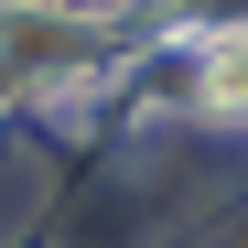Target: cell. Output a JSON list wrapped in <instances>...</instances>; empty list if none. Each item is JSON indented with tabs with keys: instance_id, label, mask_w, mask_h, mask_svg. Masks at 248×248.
<instances>
[{
	"instance_id": "1",
	"label": "cell",
	"mask_w": 248,
	"mask_h": 248,
	"mask_svg": "<svg viewBox=\"0 0 248 248\" xmlns=\"http://www.w3.org/2000/svg\"><path fill=\"white\" fill-rule=\"evenodd\" d=\"M205 97H216V108H248V44H216V54H205Z\"/></svg>"
}]
</instances>
